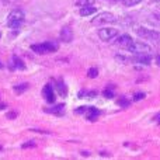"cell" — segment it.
I'll list each match as a JSON object with an SVG mask.
<instances>
[{"label":"cell","instance_id":"obj_1","mask_svg":"<svg viewBox=\"0 0 160 160\" xmlns=\"http://www.w3.org/2000/svg\"><path fill=\"white\" fill-rule=\"evenodd\" d=\"M25 18V14L21 8H16L13 10L7 17V24L8 27H13V28H18L21 25V22L24 21Z\"/></svg>","mask_w":160,"mask_h":160},{"label":"cell","instance_id":"obj_2","mask_svg":"<svg viewBox=\"0 0 160 160\" xmlns=\"http://www.w3.org/2000/svg\"><path fill=\"white\" fill-rule=\"evenodd\" d=\"M58 44L56 42H44V44H37V45H31V49L35 53L44 55V53H49V52H55L58 49Z\"/></svg>","mask_w":160,"mask_h":160},{"label":"cell","instance_id":"obj_3","mask_svg":"<svg viewBox=\"0 0 160 160\" xmlns=\"http://www.w3.org/2000/svg\"><path fill=\"white\" fill-rule=\"evenodd\" d=\"M136 34H138L139 37H142V38L145 39H150V41H160V32L159 31H155V30H148V28L145 27H139L136 28Z\"/></svg>","mask_w":160,"mask_h":160},{"label":"cell","instance_id":"obj_4","mask_svg":"<svg viewBox=\"0 0 160 160\" xmlns=\"http://www.w3.org/2000/svg\"><path fill=\"white\" fill-rule=\"evenodd\" d=\"M117 18L114 14L111 13H101L97 17H94L91 20V24L93 25H101V24H111V22H115Z\"/></svg>","mask_w":160,"mask_h":160},{"label":"cell","instance_id":"obj_5","mask_svg":"<svg viewBox=\"0 0 160 160\" xmlns=\"http://www.w3.org/2000/svg\"><path fill=\"white\" fill-rule=\"evenodd\" d=\"M129 52L132 53H148L152 51V48H150V45L145 44V42H136V41H132L131 42V45L127 48Z\"/></svg>","mask_w":160,"mask_h":160},{"label":"cell","instance_id":"obj_6","mask_svg":"<svg viewBox=\"0 0 160 160\" xmlns=\"http://www.w3.org/2000/svg\"><path fill=\"white\" fill-rule=\"evenodd\" d=\"M117 35H118V30H114V28H101V30H98V37L101 41H111Z\"/></svg>","mask_w":160,"mask_h":160},{"label":"cell","instance_id":"obj_7","mask_svg":"<svg viewBox=\"0 0 160 160\" xmlns=\"http://www.w3.org/2000/svg\"><path fill=\"white\" fill-rule=\"evenodd\" d=\"M61 41L63 42H72L73 41V31L70 27H63L61 30Z\"/></svg>","mask_w":160,"mask_h":160},{"label":"cell","instance_id":"obj_8","mask_svg":"<svg viewBox=\"0 0 160 160\" xmlns=\"http://www.w3.org/2000/svg\"><path fill=\"white\" fill-rule=\"evenodd\" d=\"M133 61H135L136 63H141V65H149L150 62H152V56H150L149 53H136Z\"/></svg>","mask_w":160,"mask_h":160},{"label":"cell","instance_id":"obj_9","mask_svg":"<svg viewBox=\"0 0 160 160\" xmlns=\"http://www.w3.org/2000/svg\"><path fill=\"white\" fill-rule=\"evenodd\" d=\"M44 97H45V100H47L48 102H53L55 101V93H53V88H52V86L51 84H47L44 87Z\"/></svg>","mask_w":160,"mask_h":160},{"label":"cell","instance_id":"obj_10","mask_svg":"<svg viewBox=\"0 0 160 160\" xmlns=\"http://www.w3.org/2000/svg\"><path fill=\"white\" fill-rule=\"evenodd\" d=\"M131 42H132V38H131L129 35H121V37H118L117 38V41H115V44L118 45V47H121V48H128L131 45Z\"/></svg>","mask_w":160,"mask_h":160},{"label":"cell","instance_id":"obj_11","mask_svg":"<svg viewBox=\"0 0 160 160\" xmlns=\"http://www.w3.org/2000/svg\"><path fill=\"white\" fill-rule=\"evenodd\" d=\"M24 62L18 58V56H13L10 61V69L14 70V69H24Z\"/></svg>","mask_w":160,"mask_h":160},{"label":"cell","instance_id":"obj_12","mask_svg":"<svg viewBox=\"0 0 160 160\" xmlns=\"http://www.w3.org/2000/svg\"><path fill=\"white\" fill-rule=\"evenodd\" d=\"M97 11V7H93V4L91 6H84V7H80V16L86 17V16H91V14H94Z\"/></svg>","mask_w":160,"mask_h":160},{"label":"cell","instance_id":"obj_13","mask_svg":"<svg viewBox=\"0 0 160 160\" xmlns=\"http://www.w3.org/2000/svg\"><path fill=\"white\" fill-rule=\"evenodd\" d=\"M47 112H51V114H55V115H62L65 111V104H59V105H55L52 108H45Z\"/></svg>","mask_w":160,"mask_h":160},{"label":"cell","instance_id":"obj_14","mask_svg":"<svg viewBox=\"0 0 160 160\" xmlns=\"http://www.w3.org/2000/svg\"><path fill=\"white\" fill-rule=\"evenodd\" d=\"M87 111H88V115H87L88 121H96V118L100 115V111L96 107H87Z\"/></svg>","mask_w":160,"mask_h":160},{"label":"cell","instance_id":"obj_15","mask_svg":"<svg viewBox=\"0 0 160 160\" xmlns=\"http://www.w3.org/2000/svg\"><path fill=\"white\" fill-rule=\"evenodd\" d=\"M56 88H58V94H61L62 97H65V96H66L68 90H66V86H65L63 80H59V82H58V84H56Z\"/></svg>","mask_w":160,"mask_h":160},{"label":"cell","instance_id":"obj_16","mask_svg":"<svg viewBox=\"0 0 160 160\" xmlns=\"http://www.w3.org/2000/svg\"><path fill=\"white\" fill-rule=\"evenodd\" d=\"M117 104H118L119 107H122V108H127V107H129L131 105V101L129 100H127L125 97H121V98L117 100Z\"/></svg>","mask_w":160,"mask_h":160},{"label":"cell","instance_id":"obj_17","mask_svg":"<svg viewBox=\"0 0 160 160\" xmlns=\"http://www.w3.org/2000/svg\"><path fill=\"white\" fill-rule=\"evenodd\" d=\"M75 4L78 7H84V6H91L94 4V0H76Z\"/></svg>","mask_w":160,"mask_h":160},{"label":"cell","instance_id":"obj_18","mask_svg":"<svg viewBox=\"0 0 160 160\" xmlns=\"http://www.w3.org/2000/svg\"><path fill=\"white\" fill-rule=\"evenodd\" d=\"M28 88V84L27 83H22V84H17V86H14V90H16V93H22V91H25Z\"/></svg>","mask_w":160,"mask_h":160},{"label":"cell","instance_id":"obj_19","mask_svg":"<svg viewBox=\"0 0 160 160\" xmlns=\"http://www.w3.org/2000/svg\"><path fill=\"white\" fill-rule=\"evenodd\" d=\"M102 94H104L107 98H112L114 97V88L112 87H107L104 91H102Z\"/></svg>","mask_w":160,"mask_h":160},{"label":"cell","instance_id":"obj_20","mask_svg":"<svg viewBox=\"0 0 160 160\" xmlns=\"http://www.w3.org/2000/svg\"><path fill=\"white\" fill-rule=\"evenodd\" d=\"M97 75H98V70H97L96 68H91V69H88L87 76H88L90 79H96V78H97Z\"/></svg>","mask_w":160,"mask_h":160},{"label":"cell","instance_id":"obj_21","mask_svg":"<svg viewBox=\"0 0 160 160\" xmlns=\"http://www.w3.org/2000/svg\"><path fill=\"white\" fill-rule=\"evenodd\" d=\"M142 0H122V3H124V6H127V7H131V6H135L138 4V3H141Z\"/></svg>","mask_w":160,"mask_h":160},{"label":"cell","instance_id":"obj_22","mask_svg":"<svg viewBox=\"0 0 160 160\" xmlns=\"http://www.w3.org/2000/svg\"><path fill=\"white\" fill-rule=\"evenodd\" d=\"M115 59H117L118 62H121V63H128V62L131 61V59L128 58V56H122V55H117V56H115Z\"/></svg>","mask_w":160,"mask_h":160},{"label":"cell","instance_id":"obj_23","mask_svg":"<svg viewBox=\"0 0 160 160\" xmlns=\"http://www.w3.org/2000/svg\"><path fill=\"white\" fill-rule=\"evenodd\" d=\"M22 149H28V148H35V142H32V141H30V142H27V143H24L22 145Z\"/></svg>","mask_w":160,"mask_h":160},{"label":"cell","instance_id":"obj_24","mask_svg":"<svg viewBox=\"0 0 160 160\" xmlns=\"http://www.w3.org/2000/svg\"><path fill=\"white\" fill-rule=\"evenodd\" d=\"M145 97V93H136L135 96H133V100L135 101H139V100H142Z\"/></svg>","mask_w":160,"mask_h":160},{"label":"cell","instance_id":"obj_25","mask_svg":"<svg viewBox=\"0 0 160 160\" xmlns=\"http://www.w3.org/2000/svg\"><path fill=\"white\" fill-rule=\"evenodd\" d=\"M6 117H7L8 119H14V118H16V117H17V112H14V111H11V112H8Z\"/></svg>","mask_w":160,"mask_h":160},{"label":"cell","instance_id":"obj_26","mask_svg":"<svg viewBox=\"0 0 160 160\" xmlns=\"http://www.w3.org/2000/svg\"><path fill=\"white\" fill-rule=\"evenodd\" d=\"M87 111V107H79L78 110H76V112L78 114H83V112H86Z\"/></svg>","mask_w":160,"mask_h":160},{"label":"cell","instance_id":"obj_27","mask_svg":"<svg viewBox=\"0 0 160 160\" xmlns=\"http://www.w3.org/2000/svg\"><path fill=\"white\" fill-rule=\"evenodd\" d=\"M156 122H158V124H160V114H158V115H156Z\"/></svg>","mask_w":160,"mask_h":160},{"label":"cell","instance_id":"obj_28","mask_svg":"<svg viewBox=\"0 0 160 160\" xmlns=\"http://www.w3.org/2000/svg\"><path fill=\"white\" fill-rule=\"evenodd\" d=\"M3 2H6V3H14V2H17V0H3Z\"/></svg>","mask_w":160,"mask_h":160},{"label":"cell","instance_id":"obj_29","mask_svg":"<svg viewBox=\"0 0 160 160\" xmlns=\"http://www.w3.org/2000/svg\"><path fill=\"white\" fill-rule=\"evenodd\" d=\"M156 62H158V65H159V66H160V55L158 56V58H156Z\"/></svg>","mask_w":160,"mask_h":160},{"label":"cell","instance_id":"obj_30","mask_svg":"<svg viewBox=\"0 0 160 160\" xmlns=\"http://www.w3.org/2000/svg\"><path fill=\"white\" fill-rule=\"evenodd\" d=\"M3 108H6V105L4 104H0V110H3Z\"/></svg>","mask_w":160,"mask_h":160},{"label":"cell","instance_id":"obj_31","mask_svg":"<svg viewBox=\"0 0 160 160\" xmlns=\"http://www.w3.org/2000/svg\"><path fill=\"white\" fill-rule=\"evenodd\" d=\"M2 68H3V65H2V63H0V69H2Z\"/></svg>","mask_w":160,"mask_h":160},{"label":"cell","instance_id":"obj_32","mask_svg":"<svg viewBox=\"0 0 160 160\" xmlns=\"http://www.w3.org/2000/svg\"><path fill=\"white\" fill-rule=\"evenodd\" d=\"M156 2H160V0H156Z\"/></svg>","mask_w":160,"mask_h":160}]
</instances>
